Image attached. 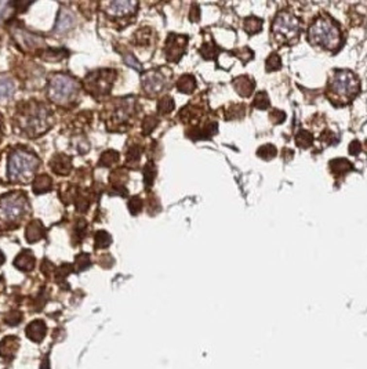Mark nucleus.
Segmentation results:
<instances>
[{"mask_svg":"<svg viewBox=\"0 0 367 369\" xmlns=\"http://www.w3.org/2000/svg\"><path fill=\"white\" fill-rule=\"evenodd\" d=\"M90 264H91V260L87 253H80L75 258V270L76 271H83L86 268H88Z\"/></svg>","mask_w":367,"mask_h":369,"instance_id":"35","label":"nucleus"},{"mask_svg":"<svg viewBox=\"0 0 367 369\" xmlns=\"http://www.w3.org/2000/svg\"><path fill=\"white\" fill-rule=\"evenodd\" d=\"M330 166H332L333 173H335V174H344V173H348L350 170H352V165L347 159H334L330 162Z\"/></svg>","mask_w":367,"mask_h":369,"instance_id":"27","label":"nucleus"},{"mask_svg":"<svg viewBox=\"0 0 367 369\" xmlns=\"http://www.w3.org/2000/svg\"><path fill=\"white\" fill-rule=\"evenodd\" d=\"M141 83L146 94L156 95L167 86V76L164 75L163 69H152L142 75Z\"/></svg>","mask_w":367,"mask_h":369,"instance_id":"9","label":"nucleus"},{"mask_svg":"<svg viewBox=\"0 0 367 369\" xmlns=\"http://www.w3.org/2000/svg\"><path fill=\"white\" fill-rule=\"evenodd\" d=\"M72 25H73V17H72V14L69 13L68 10H62L60 17H58V21H57L55 29H57L58 32H67Z\"/></svg>","mask_w":367,"mask_h":369,"instance_id":"24","label":"nucleus"},{"mask_svg":"<svg viewBox=\"0 0 367 369\" xmlns=\"http://www.w3.org/2000/svg\"><path fill=\"white\" fill-rule=\"evenodd\" d=\"M54 271V266L49 260H44L42 263V273H44L46 275H50Z\"/></svg>","mask_w":367,"mask_h":369,"instance_id":"46","label":"nucleus"},{"mask_svg":"<svg viewBox=\"0 0 367 369\" xmlns=\"http://www.w3.org/2000/svg\"><path fill=\"white\" fill-rule=\"evenodd\" d=\"M299 19L289 11L279 13L273 19L272 34L278 42H290L299 34Z\"/></svg>","mask_w":367,"mask_h":369,"instance_id":"8","label":"nucleus"},{"mask_svg":"<svg viewBox=\"0 0 367 369\" xmlns=\"http://www.w3.org/2000/svg\"><path fill=\"white\" fill-rule=\"evenodd\" d=\"M6 261V258H4V255H3V252L0 250V267L3 266V263Z\"/></svg>","mask_w":367,"mask_h":369,"instance_id":"49","label":"nucleus"},{"mask_svg":"<svg viewBox=\"0 0 367 369\" xmlns=\"http://www.w3.org/2000/svg\"><path fill=\"white\" fill-rule=\"evenodd\" d=\"M35 263H36V258H35L34 253L28 249L22 250L14 260V266L17 267L18 270L25 271V273L34 270Z\"/></svg>","mask_w":367,"mask_h":369,"instance_id":"17","label":"nucleus"},{"mask_svg":"<svg viewBox=\"0 0 367 369\" xmlns=\"http://www.w3.org/2000/svg\"><path fill=\"white\" fill-rule=\"evenodd\" d=\"M50 167L55 174L58 176H67L72 170V159L68 155L57 154L52 156L50 161Z\"/></svg>","mask_w":367,"mask_h":369,"instance_id":"14","label":"nucleus"},{"mask_svg":"<svg viewBox=\"0 0 367 369\" xmlns=\"http://www.w3.org/2000/svg\"><path fill=\"white\" fill-rule=\"evenodd\" d=\"M280 68V58L278 54H271V57L266 60V71H276Z\"/></svg>","mask_w":367,"mask_h":369,"instance_id":"41","label":"nucleus"},{"mask_svg":"<svg viewBox=\"0 0 367 369\" xmlns=\"http://www.w3.org/2000/svg\"><path fill=\"white\" fill-rule=\"evenodd\" d=\"M95 248L105 249L112 243V237L106 231H98L95 234Z\"/></svg>","mask_w":367,"mask_h":369,"instance_id":"29","label":"nucleus"},{"mask_svg":"<svg viewBox=\"0 0 367 369\" xmlns=\"http://www.w3.org/2000/svg\"><path fill=\"white\" fill-rule=\"evenodd\" d=\"M0 131H1V116H0Z\"/></svg>","mask_w":367,"mask_h":369,"instance_id":"50","label":"nucleus"},{"mask_svg":"<svg viewBox=\"0 0 367 369\" xmlns=\"http://www.w3.org/2000/svg\"><path fill=\"white\" fill-rule=\"evenodd\" d=\"M19 349V339L16 336H7L0 342V357L11 360Z\"/></svg>","mask_w":367,"mask_h":369,"instance_id":"15","label":"nucleus"},{"mask_svg":"<svg viewBox=\"0 0 367 369\" xmlns=\"http://www.w3.org/2000/svg\"><path fill=\"white\" fill-rule=\"evenodd\" d=\"M29 213V201L24 192L13 191L0 197V228L13 230Z\"/></svg>","mask_w":367,"mask_h":369,"instance_id":"2","label":"nucleus"},{"mask_svg":"<svg viewBox=\"0 0 367 369\" xmlns=\"http://www.w3.org/2000/svg\"><path fill=\"white\" fill-rule=\"evenodd\" d=\"M151 37H152V31L149 28H142L134 36V42L138 46H142V44L146 46V44L151 43Z\"/></svg>","mask_w":367,"mask_h":369,"instance_id":"31","label":"nucleus"},{"mask_svg":"<svg viewBox=\"0 0 367 369\" xmlns=\"http://www.w3.org/2000/svg\"><path fill=\"white\" fill-rule=\"evenodd\" d=\"M126 181H127V173H126V170H120V169H118V170H115V172L112 173L111 174V185H112V188L113 189H119V192H120V189H123L124 192H126Z\"/></svg>","mask_w":367,"mask_h":369,"instance_id":"23","label":"nucleus"},{"mask_svg":"<svg viewBox=\"0 0 367 369\" xmlns=\"http://www.w3.org/2000/svg\"><path fill=\"white\" fill-rule=\"evenodd\" d=\"M70 273H72V267H70V264H62V266L58 267V268L55 270V281L60 282L62 279H65Z\"/></svg>","mask_w":367,"mask_h":369,"instance_id":"40","label":"nucleus"},{"mask_svg":"<svg viewBox=\"0 0 367 369\" xmlns=\"http://www.w3.org/2000/svg\"><path fill=\"white\" fill-rule=\"evenodd\" d=\"M26 336L32 340V342H42L46 336V332H47V326L44 324V321L42 319H36V321H32L29 325L26 326L25 329Z\"/></svg>","mask_w":367,"mask_h":369,"instance_id":"16","label":"nucleus"},{"mask_svg":"<svg viewBox=\"0 0 367 369\" xmlns=\"http://www.w3.org/2000/svg\"><path fill=\"white\" fill-rule=\"evenodd\" d=\"M157 123H159V120L156 116L154 115H149V116H146L145 119L142 120V131H144V134H151L154 129L157 126Z\"/></svg>","mask_w":367,"mask_h":369,"instance_id":"36","label":"nucleus"},{"mask_svg":"<svg viewBox=\"0 0 367 369\" xmlns=\"http://www.w3.org/2000/svg\"><path fill=\"white\" fill-rule=\"evenodd\" d=\"M128 209L133 216L138 215L142 210V199L138 197H133L128 201Z\"/></svg>","mask_w":367,"mask_h":369,"instance_id":"39","label":"nucleus"},{"mask_svg":"<svg viewBox=\"0 0 367 369\" xmlns=\"http://www.w3.org/2000/svg\"><path fill=\"white\" fill-rule=\"evenodd\" d=\"M199 17H200L199 7H197L196 4H193V6H192V11H191V14H189V18H191L193 22H196V21H199Z\"/></svg>","mask_w":367,"mask_h":369,"instance_id":"47","label":"nucleus"},{"mask_svg":"<svg viewBox=\"0 0 367 369\" xmlns=\"http://www.w3.org/2000/svg\"><path fill=\"white\" fill-rule=\"evenodd\" d=\"M329 90L333 93L335 98L348 101L358 94L359 82L356 76L350 71H337L330 80Z\"/></svg>","mask_w":367,"mask_h":369,"instance_id":"6","label":"nucleus"},{"mask_svg":"<svg viewBox=\"0 0 367 369\" xmlns=\"http://www.w3.org/2000/svg\"><path fill=\"white\" fill-rule=\"evenodd\" d=\"M138 3L137 1H130V0H118V1H111L106 4L105 11L112 16V17H126L133 13H136Z\"/></svg>","mask_w":367,"mask_h":369,"instance_id":"13","label":"nucleus"},{"mask_svg":"<svg viewBox=\"0 0 367 369\" xmlns=\"http://www.w3.org/2000/svg\"><path fill=\"white\" fill-rule=\"evenodd\" d=\"M360 149H362V146H360V143L359 141H353L350 147V155H358L360 152Z\"/></svg>","mask_w":367,"mask_h":369,"instance_id":"48","label":"nucleus"},{"mask_svg":"<svg viewBox=\"0 0 367 369\" xmlns=\"http://www.w3.org/2000/svg\"><path fill=\"white\" fill-rule=\"evenodd\" d=\"M120 159V155L118 151H115V149H108V151H105L101 155V158H100V165L104 166V167H109L112 165H115V163L119 162Z\"/></svg>","mask_w":367,"mask_h":369,"instance_id":"25","label":"nucleus"},{"mask_svg":"<svg viewBox=\"0 0 367 369\" xmlns=\"http://www.w3.org/2000/svg\"><path fill=\"white\" fill-rule=\"evenodd\" d=\"M116 79L113 69H100L88 74L85 79V89L94 97H101L111 93V89Z\"/></svg>","mask_w":367,"mask_h":369,"instance_id":"7","label":"nucleus"},{"mask_svg":"<svg viewBox=\"0 0 367 369\" xmlns=\"http://www.w3.org/2000/svg\"><path fill=\"white\" fill-rule=\"evenodd\" d=\"M278 154V151H276V148L272 146V144H265L262 146L258 151H257V155L260 156V158H262V159H272L275 158Z\"/></svg>","mask_w":367,"mask_h":369,"instance_id":"34","label":"nucleus"},{"mask_svg":"<svg viewBox=\"0 0 367 369\" xmlns=\"http://www.w3.org/2000/svg\"><path fill=\"white\" fill-rule=\"evenodd\" d=\"M126 159H127L128 165H136V163L140 162V159H141V148L138 146L131 147L127 151Z\"/></svg>","mask_w":367,"mask_h":369,"instance_id":"38","label":"nucleus"},{"mask_svg":"<svg viewBox=\"0 0 367 369\" xmlns=\"http://www.w3.org/2000/svg\"><path fill=\"white\" fill-rule=\"evenodd\" d=\"M269 118H271V120H272L273 123H283L284 122V119H286V113L283 111H279V110H273L272 112H271V115H269Z\"/></svg>","mask_w":367,"mask_h":369,"instance_id":"44","label":"nucleus"},{"mask_svg":"<svg viewBox=\"0 0 367 369\" xmlns=\"http://www.w3.org/2000/svg\"><path fill=\"white\" fill-rule=\"evenodd\" d=\"M13 34H14V37H16L18 44L24 50H26V52H36V50H39L44 44V40H43L40 36L31 34V32H28L25 29H22V28L14 29Z\"/></svg>","mask_w":367,"mask_h":369,"instance_id":"12","label":"nucleus"},{"mask_svg":"<svg viewBox=\"0 0 367 369\" xmlns=\"http://www.w3.org/2000/svg\"><path fill=\"white\" fill-rule=\"evenodd\" d=\"M14 122L28 137H39L52 126V113L43 103L29 100L18 104Z\"/></svg>","mask_w":367,"mask_h":369,"instance_id":"1","label":"nucleus"},{"mask_svg":"<svg viewBox=\"0 0 367 369\" xmlns=\"http://www.w3.org/2000/svg\"><path fill=\"white\" fill-rule=\"evenodd\" d=\"M67 57V52L64 49H47V50H43L42 52V58L46 61H50V62H57V61H61L62 58Z\"/></svg>","mask_w":367,"mask_h":369,"instance_id":"26","label":"nucleus"},{"mask_svg":"<svg viewBox=\"0 0 367 369\" xmlns=\"http://www.w3.org/2000/svg\"><path fill=\"white\" fill-rule=\"evenodd\" d=\"M52 187V180L47 174H40L35 177L34 180V192L35 194H46Z\"/></svg>","mask_w":367,"mask_h":369,"instance_id":"20","label":"nucleus"},{"mask_svg":"<svg viewBox=\"0 0 367 369\" xmlns=\"http://www.w3.org/2000/svg\"><path fill=\"white\" fill-rule=\"evenodd\" d=\"M79 85L75 79L64 74H55L50 77L47 94L52 103L57 105H67L70 104L77 97Z\"/></svg>","mask_w":367,"mask_h":369,"instance_id":"5","label":"nucleus"},{"mask_svg":"<svg viewBox=\"0 0 367 369\" xmlns=\"http://www.w3.org/2000/svg\"><path fill=\"white\" fill-rule=\"evenodd\" d=\"M16 92V85L9 77H1L0 79V101H6L13 97Z\"/></svg>","mask_w":367,"mask_h":369,"instance_id":"21","label":"nucleus"},{"mask_svg":"<svg viewBox=\"0 0 367 369\" xmlns=\"http://www.w3.org/2000/svg\"><path fill=\"white\" fill-rule=\"evenodd\" d=\"M21 319H22V314L19 311H11L6 315V322L11 326H16L17 324H19Z\"/></svg>","mask_w":367,"mask_h":369,"instance_id":"42","label":"nucleus"},{"mask_svg":"<svg viewBox=\"0 0 367 369\" xmlns=\"http://www.w3.org/2000/svg\"><path fill=\"white\" fill-rule=\"evenodd\" d=\"M262 28V21L257 17H248L245 19V31L250 35L260 32Z\"/></svg>","mask_w":367,"mask_h":369,"instance_id":"28","label":"nucleus"},{"mask_svg":"<svg viewBox=\"0 0 367 369\" xmlns=\"http://www.w3.org/2000/svg\"><path fill=\"white\" fill-rule=\"evenodd\" d=\"M200 53L203 54L205 58H213V57H215V54H217V49H215V46H213V44L206 43L200 49Z\"/></svg>","mask_w":367,"mask_h":369,"instance_id":"43","label":"nucleus"},{"mask_svg":"<svg viewBox=\"0 0 367 369\" xmlns=\"http://www.w3.org/2000/svg\"><path fill=\"white\" fill-rule=\"evenodd\" d=\"M177 89L181 93H185V94H191L195 89H196V80L195 77L191 76V75H184L178 79L177 82Z\"/></svg>","mask_w":367,"mask_h":369,"instance_id":"22","label":"nucleus"},{"mask_svg":"<svg viewBox=\"0 0 367 369\" xmlns=\"http://www.w3.org/2000/svg\"><path fill=\"white\" fill-rule=\"evenodd\" d=\"M155 177H156V167L154 162H148L144 167V183L146 187H151L154 184Z\"/></svg>","mask_w":367,"mask_h":369,"instance_id":"32","label":"nucleus"},{"mask_svg":"<svg viewBox=\"0 0 367 369\" xmlns=\"http://www.w3.org/2000/svg\"><path fill=\"white\" fill-rule=\"evenodd\" d=\"M312 141H314V137L309 131H305V130H301L298 134L296 136V143L297 146L301 147V148H308V147L312 146Z\"/></svg>","mask_w":367,"mask_h":369,"instance_id":"33","label":"nucleus"},{"mask_svg":"<svg viewBox=\"0 0 367 369\" xmlns=\"http://www.w3.org/2000/svg\"><path fill=\"white\" fill-rule=\"evenodd\" d=\"M233 87L242 97H248L254 90V80L250 76H238L233 80Z\"/></svg>","mask_w":367,"mask_h":369,"instance_id":"19","label":"nucleus"},{"mask_svg":"<svg viewBox=\"0 0 367 369\" xmlns=\"http://www.w3.org/2000/svg\"><path fill=\"white\" fill-rule=\"evenodd\" d=\"M124 61L127 62L128 65H131L134 69H141V64L134 58L133 54H126V55H124Z\"/></svg>","mask_w":367,"mask_h":369,"instance_id":"45","label":"nucleus"},{"mask_svg":"<svg viewBox=\"0 0 367 369\" xmlns=\"http://www.w3.org/2000/svg\"><path fill=\"white\" fill-rule=\"evenodd\" d=\"M253 105H254L256 108H258V110H266V108L269 107V98H268V94H266L265 92H260V93H257Z\"/></svg>","mask_w":367,"mask_h":369,"instance_id":"37","label":"nucleus"},{"mask_svg":"<svg viewBox=\"0 0 367 369\" xmlns=\"http://www.w3.org/2000/svg\"><path fill=\"white\" fill-rule=\"evenodd\" d=\"M187 43H188V37L184 35H175L171 34L167 40H166V46H164V54L166 58L170 62H177V61L182 57V54L185 53L187 49Z\"/></svg>","mask_w":367,"mask_h":369,"instance_id":"10","label":"nucleus"},{"mask_svg":"<svg viewBox=\"0 0 367 369\" xmlns=\"http://www.w3.org/2000/svg\"><path fill=\"white\" fill-rule=\"evenodd\" d=\"M174 107H175L174 100L171 97H169V95H164L157 103V111L163 113V115H167V113H170L174 110Z\"/></svg>","mask_w":367,"mask_h":369,"instance_id":"30","label":"nucleus"},{"mask_svg":"<svg viewBox=\"0 0 367 369\" xmlns=\"http://www.w3.org/2000/svg\"><path fill=\"white\" fill-rule=\"evenodd\" d=\"M308 39L315 46L325 47L327 50H333L341 43V34L333 21L327 18H317L314 22V25L309 28Z\"/></svg>","mask_w":367,"mask_h":369,"instance_id":"4","label":"nucleus"},{"mask_svg":"<svg viewBox=\"0 0 367 369\" xmlns=\"http://www.w3.org/2000/svg\"><path fill=\"white\" fill-rule=\"evenodd\" d=\"M39 158L25 148H14L7 161V177L11 183L26 184L35 180V173L39 169Z\"/></svg>","mask_w":367,"mask_h":369,"instance_id":"3","label":"nucleus"},{"mask_svg":"<svg viewBox=\"0 0 367 369\" xmlns=\"http://www.w3.org/2000/svg\"><path fill=\"white\" fill-rule=\"evenodd\" d=\"M25 237L29 243H35L40 240L44 237V225L39 220H32L26 227Z\"/></svg>","mask_w":367,"mask_h":369,"instance_id":"18","label":"nucleus"},{"mask_svg":"<svg viewBox=\"0 0 367 369\" xmlns=\"http://www.w3.org/2000/svg\"><path fill=\"white\" fill-rule=\"evenodd\" d=\"M134 98H122V100H118L116 103L113 104L111 107V112H109V116H111V120L113 123H118V125H122V123H127L133 112H134Z\"/></svg>","mask_w":367,"mask_h":369,"instance_id":"11","label":"nucleus"}]
</instances>
